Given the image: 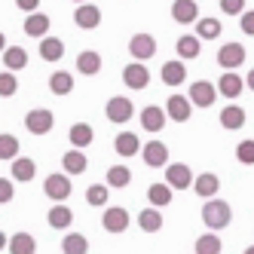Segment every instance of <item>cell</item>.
I'll list each match as a JSON object with an SVG mask.
<instances>
[{"instance_id":"36","label":"cell","mask_w":254,"mask_h":254,"mask_svg":"<svg viewBox=\"0 0 254 254\" xmlns=\"http://www.w3.org/2000/svg\"><path fill=\"white\" fill-rule=\"evenodd\" d=\"M129 181H132V172L126 169V166L107 169V187H129Z\"/></svg>"},{"instance_id":"34","label":"cell","mask_w":254,"mask_h":254,"mask_svg":"<svg viewBox=\"0 0 254 254\" xmlns=\"http://www.w3.org/2000/svg\"><path fill=\"white\" fill-rule=\"evenodd\" d=\"M138 224H141L144 233H156V230L162 227V217H159L156 208H144V211L138 214Z\"/></svg>"},{"instance_id":"22","label":"cell","mask_w":254,"mask_h":254,"mask_svg":"<svg viewBox=\"0 0 254 254\" xmlns=\"http://www.w3.org/2000/svg\"><path fill=\"white\" fill-rule=\"evenodd\" d=\"M46 221H49V227H56V230H67L70 221H74V214H70L67 205H52L49 214H46Z\"/></svg>"},{"instance_id":"39","label":"cell","mask_w":254,"mask_h":254,"mask_svg":"<svg viewBox=\"0 0 254 254\" xmlns=\"http://www.w3.org/2000/svg\"><path fill=\"white\" fill-rule=\"evenodd\" d=\"M19 92V80H15L12 70H6V74H0V98H9Z\"/></svg>"},{"instance_id":"44","label":"cell","mask_w":254,"mask_h":254,"mask_svg":"<svg viewBox=\"0 0 254 254\" xmlns=\"http://www.w3.org/2000/svg\"><path fill=\"white\" fill-rule=\"evenodd\" d=\"M9 199H12V181L0 178V202H9Z\"/></svg>"},{"instance_id":"28","label":"cell","mask_w":254,"mask_h":254,"mask_svg":"<svg viewBox=\"0 0 254 254\" xmlns=\"http://www.w3.org/2000/svg\"><path fill=\"white\" fill-rule=\"evenodd\" d=\"M3 64H6V70H22V67L28 64V52H25L22 46H6Z\"/></svg>"},{"instance_id":"8","label":"cell","mask_w":254,"mask_h":254,"mask_svg":"<svg viewBox=\"0 0 254 254\" xmlns=\"http://www.w3.org/2000/svg\"><path fill=\"white\" fill-rule=\"evenodd\" d=\"M141 156H144V162H147L150 169H159V166H166V162H169V147L162 141H150V144H144Z\"/></svg>"},{"instance_id":"14","label":"cell","mask_w":254,"mask_h":254,"mask_svg":"<svg viewBox=\"0 0 254 254\" xmlns=\"http://www.w3.org/2000/svg\"><path fill=\"white\" fill-rule=\"evenodd\" d=\"M101 224H104L107 233H123L126 227H129V211H126V208H107Z\"/></svg>"},{"instance_id":"16","label":"cell","mask_w":254,"mask_h":254,"mask_svg":"<svg viewBox=\"0 0 254 254\" xmlns=\"http://www.w3.org/2000/svg\"><path fill=\"white\" fill-rule=\"evenodd\" d=\"M77 70H80V74H86V77H95L98 70H101V56H98V52H92V49L80 52V56H77Z\"/></svg>"},{"instance_id":"6","label":"cell","mask_w":254,"mask_h":254,"mask_svg":"<svg viewBox=\"0 0 254 254\" xmlns=\"http://www.w3.org/2000/svg\"><path fill=\"white\" fill-rule=\"evenodd\" d=\"M242 62H245V46L242 43H227V46H221V52H217V64L224 70L239 67Z\"/></svg>"},{"instance_id":"10","label":"cell","mask_w":254,"mask_h":254,"mask_svg":"<svg viewBox=\"0 0 254 254\" xmlns=\"http://www.w3.org/2000/svg\"><path fill=\"white\" fill-rule=\"evenodd\" d=\"M172 19L181 22V25H193V22L199 19L196 0H175V3H172Z\"/></svg>"},{"instance_id":"23","label":"cell","mask_w":254,"mask_h":254,"mask_svg":"<svg viewBox=\"0 0 254 254\" xmlns=\"http://www.w3.org/2000/svg\"><path fill=\"white\" fill-rule=\"evenodd\" d=\"M34 251H37V242L31 233H15L9 239V254H34Z\"/></svg>"},{"instance_id":"1","label":"cell","mask_w":254,"mask_h":254,"mask_svg":"<svg viewBox=\"0 0 254 254\" xmlns=\"http://www.w3.org/2000/svg\"><path fill=\"white\" fill-rule=\"evenodd\" d=\"M230 221H233V211H230V205L224 202V199H205V205H202V224L208 230H224Z\"/></svg>"},{"instance_id":"26","label":"cell","mask_w":254,"mask_h":254,"mask_svg":"<svg viewBox=\"0 0 254 254\" xmlns=\"http://www.w3.org/2000/svg\"><path fill=\"white\" fill-rule=\"evenodd\" d=\"M92 138H95V132H92V126H89V123L70 126V144H74V147H89Z\"/></svg>"},{"instance_id":"46","label":"cell","mask_w":254,"mask_h":254,"mask_svg":"<svg viewBox=\"0 0 254 254\" xmlns=\"http://www.w3.org/2000/svg\"><path fill=\"white\" fill-rule=\"evenodd\" d=\"M0 52H6V37H3V31H0Z\"/></svg>"},{"instance_id":"38","label":"cell","mask_w":254,"mask_h":254,"mask_svg":"<svg viewBox=\"0 0 254 254\" xmlns=\"http://www.w3.org/2000/svg\"><path fill=\"white\" fill-rule=\"evenodd\" d=\"M19 138H12V135H0V159H15L19 156Z\"/></svg>"},{"instance_id":"40","label":"cell","mask_w":254,"mask_h":254,"mask_svg":"<svg viewBox=\"0 0 254 254\" xmlns=\"http://www.w3.org/2000/svg\"><path fill=\"white\" fill-rule=\"evenodd\" d=\"M86 202L89 205H104L107 202V184H92L86 190Z\"/></svg>"},{"instance_id":"47","label":"cell","mask_w":254,"mask_h":254,"mask_svg":"<svg viewBox=\"0 0 254 254\" xmlns=\"http://www.w3.org/2000/svg\"><path fill=\"white\" fill-rule=\"evenodd\" d=\"M6 242H9V239H6V236H3V233H0V248H6Z\"/></svg>"},{"instance_id":"45","label":"cell","mask_w":254,"mask_h":254,"mask_svg":"<svg viewBox=\"0 0 254 254\" xmlns=\"http://www.w3.org/2000/svg\"><path fill=\"white\" fill-rule=\"evenodd\" d=\"M37 3H40V0H15V6L25 9V12H37Z\"/></svg>"},{"instance_id":"43","label":"cell","mask_w":254,"mask_h":254,"mask_svg":"<svg viewBox=\"0 0 254 254\" xmlns=\"http://www.w3.org/2000/svg\"><path fill=\"white\" fill-rule=\"evenodd\" d=\"M239 25H242V31L248 34V37H254V9L242 12V19H239Z\"/></svg>"},{"instance_id":"9","label":"cell","mask_w":254,"mask_h":254,"mask_svg":"<svg viewBox=\"0 0 254 254\" xmlns=\"http://www.w3.org/2000/svg\"><path fill=\"white\" fill-rule=\"evenodd\" d=\"M46 196L56 199V202H64L70 196V178L67 175H49L46 178Z\"/></svg>"},{"instance_id":"32","label":"cell","mask_w":254,"mask_h":254,"mask_svg":"<svg viewBox=\"0 0 254 254\" xmlns=\"http://www.w3.org/2000/svg\"><path fill=\"white\" fill-rule=\"evenodd\" d=\"M147 199L153 202V208L169 205V202H172V187H169V184H150V190H147Z\"/></svg>"},{"instance_id":"29","label":"cell","mask_w":254,"mask_h":254,"mask_svg":"<svg viewBox=\"0 0 254 254\" xmlns=\"http://www.w3.org/2000/svg\"><path fill=\"white\" fill-rule=\"evenodd\" d=\"M62 251H64V254H86V251H89L86 236H83V233H67L64 239H62Z\"/></svg>"},{"instance_id":"24","label":"cell","mask_w":254,"mask_h":254,"mask_svg":"<svg viewBox=\"0 0 254 254\" xmlns=\"http://www.w3.org/2000/svg\"><path fill=\"white\" fill-rule=\"evenodd\" d=\"M62 56H64V43L59 37H43V43H40V59L43 62H59Z\"/></svg>"},{"instance_id":"12","label":"cell","mask_w":254,"mask_h":254,"mask_svg":"<svg viewBox=\"0 0 254 254\" xmlns=\"http://www.w3.org/2000/svg\"><path fill=\"white\" fill-rule=\"evenodd\" d=\"M74 22H77L80 28H86V31H92V28L101 25V9L92 6V3H80L77 12H74Z\"/></svg>"},{"instance_id":"49","label":"cell","mask_w":254,"mask_h":254,"mask_svg":"<svg viewBox=\"0 0 254 254\" xmlns=\"http://www.w3.org/2000/svg\"><path fill=\"white\" fill-rule=\"evenodd\" d=\"M245 254H254V245H251V248H245Z\"/></svg>"},{"instance_id":"25","label":"cell","mask_w":254,"mask_h":254,"mask_svg":"<svg viewBox=\"0 0 254 254\" xmlns=\"http://www.w3.org/2000/svg\"><path fill=\"white\" fill-rule=\"evenodd\" d=\"M62 166H64L67 175H83L86 172V153L83 150H67L62 156Z\"/></svg>"},{"instance_id":"4","label":"cell","mask_w":254,"mask_h":254,"mask_svg":"<svg viewBox=\"0 0 254 254\" xmlns=\"http://www.w3.org/2000/svg\"><path fill=\"white\" fill-rule=\"evenodd\" d=\"M123 83L129 86V89H147V83H150V70L144 67L141 62H132V64L123 67Z\"/></svg>"},{"instance_id":"37","label":"cell","mask_w":254,"mask_h":254,"mask_svg":"<svg viewBox=\"0 0 254 254\" xmlns=\"http://www.w3.org/2000/svg\"><path fill=\"white\" fill-rule=\"evenodd\" d=\"M199 52H202V49H199V37H190V34H187V37L178 40V56L181 59H196Z\"/></svg>"},{"instance_id":"41","label":"cell","mask_w":254,"mask_h":254,"mask_svg":"<svg viewBox=\"0 0 254 254\" xmlns=\"http://www.w3.org/2000/svg\"><path fill=\"white\" fill-rule=\"evenodd\" d=\"M236 159L245 162V166H254V141H242L236 147Z\"/></svg>"},{"instance_id":"27","label":"cell","mask_w":254,"mask_h":254,"mask_svg":"<svg viewBox=\"0 0 254 254\" xmlns=\"http://www.w3.org/2000/svg\"><path fill=\"white\" fill-rule=\"evenodd\" d=\"M9 172H12V178H15V181H31V178H34V172H37V166H34V159H28V156H15Z\"/></svg>"},{"instance_id":"42","label":"cell","mask_w":254,"mask_h":254,"mask_svg":"<svg viewBox=\"0 0 254 254\" xmlns=\"http://www.w3.org/2000/svg\"><path fill=\"white\" fill-rule=\"evenodd\" d=\"M221 9L227 15H242L245 12V0H221Z\"/></svg>"},{"instance_id":"15","label":"cell","mask_w":254,"mask_h":254,"mask_svg":"<svg viewBox=\"0 0 254 254\" xmlns=\"http://www.w3.org/2000/svg\"><path fill=\"white\" fill-rule=\"evenodd\" d=\"M242 89H245V83L239 80V74H221V80H217V92L224 98H239Z\"/></svg>"},{"instance_id":"50","label":"cell","mask_w":254,"mask_h":254,"mask_svg":"<svg viewBox=\"0 0 254 254\" xmlns=\"http://www.w3.org/2000/svg\"><path fill=\"white\" fill-rule=\"evenodd\" d=\"M77 3H83V0H77Z\"/></svg>"},{"instance_id":"2","label":"cell","mask_w":254,"mask_h":254,"mask_svg":"<svg viewBox=\"0 0 254 254\" xmlns=\"http://www.w3.org/2000/svg\"><path fill=\"white\" fill-rule=\"evenodd\" d=\"M104 114H107V120H111V123H129V120H132V114H135V107H132V101H129V98L114 95L111 101H107Z\"/></svg>"},{"instance_id":"13","label":"cell","mask_w":254,"mask_h":254,"mask_svg":"<svg viewBox=\"0 0 254 254\" xmlns=\"http://www.w3.org/2000/svg\"><path fill=\"white\" fill-rule=\"evenodd\" d=\"M214 92H217V89H214L208 80H199V83L190 86V101H193L196 107H211V104H214Z\"/></svg>"},{"instance_id":"31","label":"cell","mask_w":254,"mask_h":254,"mask_svg":"<svg viewBox=\"0 0 254 254\" xmlns=\"http://www.w3.org/2000/svg\"><path fill=\"white\" fill-rule=\"evenodd\" d=\"M49 89H52L56 95H67L70 89H74V77H70L67 70H56V74L49 77Z\"/></svg>"},{"instance_id":"7","label":"cell","mask_w":254,"mask_h":254,"mask_svg":"<svg viewBox=\"0 0 254 254\" xmlns=\"http://www.w3.org/2000/svg\"><path fill=\"white\" fill-rule=\"evenodd\" d=\"M166 181H169L172 190H184V187H190V181H196V178H193V172L184 166V162H172V166L166 169Z\"/></svg>"},{"instance_id":"20","label":"cell","mask_w":254,"mask_h":254,"mask_svg":"<svg viewBox=\"0 0 254 254\" xmlns=\"http://www.w3.org/2000/svg\"><path fill=\"white\" fill-rule=\"evenodd\" d=\"M193 190H196V196H205V199H211L217 190H221V181H217V175H199L196 181H193Z\"/></svg>"},{"instance_id":"48","label":"cell","mask_w":254,"mask_h":254,"mask_svg":"<svg viewBox=\"0 0 254 254\" xmlns=\"http://www.w3.org/2000/svg\"><path fill=\"white\" fill-rule=\"evenodd\" d=\"M248 89H254V70L248 74Z\"/></svg>"},{"instance_id":"3","label":"cell","mask_w":254,"mask_h":254,"mask_svg":"<svg viewBox=\"0 0 254 254\" xmlns=\"http://www.w3.org/2000/svg\"><path fill=\"white\" fill-rule=\"evenodd\" d=\"M56 117H52V111H43V107H37V111H31L28 117H25V126H28V132L31 135H46V132H52V123Z\"/></svg>"},{"instance_id":"35","label":"cell","mask_w":254,"mask_h":254,"mask_svg":"<svg viewBox=\"0 0 254 254\" xmlns=\"http://www.w3.org/2000/svg\"><path fill=\"white\" fill-rule=\"evenodd\" d=\"M221 22L217 19H199L196 25V37H205V40H214V37H221Z\"/></svg>"},{"instance_id":"5","label":"cell","mask_w":254,"mask_h":254,"mask_svg":"<svg viewBox=\"0 0 254 254\" xmlns=\"http://www.w3.org/2000/svg\"><path fill=\"white\" fill-rule=\"evenodd\" d=\"M129 52H132L135 62H147L156 52V40L150 37V34H135V37L129 40Z\"/></svg>"},{"instance_id":"18","label":"cell","mask_w":254,"mask_h":254,"mask_svg":"<svg viewBox=\"0 0 254 254\" xmlns=\"http://www.w3.org/2000/svg\"><path fill=\"white\" fill-rule=\"evenodd\" d=\"M141 126L147 132H159L162 126H166V111H162V107H144L141 111Z\"/></svg>"},{"instance_id":"21","label":"cell","mask_w":254,"mask_h":254,"mask_svg":"<svg viewBox=\"0 0 254 254\" xmlns=\"http://www.w3.org/2000/svg\"><path fill=\"white\" fill-rule=\"evenodd\" d=\"M184 77H187L184 62H166V64H162V83H166V86H181Z\"/></svg>"},{"instance_id":"19","label":"cell","mask_w":254,"mask_h":254,"mask_svg":"<svg viewBox=\"0 0 254 254\" xmlns=\"http://www.w3.org/2000/svg\"><path fill=\"white\" fill-rule=\"evenodd\" d=\"M221 126H224V129H242V126H245V111L239 104H227L221 111Z\"/></svg>"},{"instance_id":"11","label":"cell","mask_w":254,"mask_h":254,"mask_svg":"<svg viewBox=\"0 0 254 254\" xmlns=\"http://www.w3.org/2000/svg\"><path fill=\"white\" fill-rule=\"evenodd\" d=\"M190 107H193L190 95H172V98L166 101V114H169L175 123H184V120H190Z\"/></svg>"},{"instance_id":"30","label":"cell","mask_w":254,"mask_h":254,"mask_svg":"<svg viewBox=\"0 0 254 254\" xmlns=\"http://www.w3.org/2000/svg\"><path fill=\"white\" fill-rule=\"evenodd\" d=\"M114 147H117L120 156H135V153H138V135H135V132H123V135H117Z\"/></svg>"},{"instance_id":"33","label":"cell","mask_w":254,"mask_h":254,"mask_svg":"<svg viewBox=\"0 0 254 254\" xmlns=\"http://www.w3.org/2000/svg\"><path fill=\"white\" fill-rule=\"evenodd\" d=\"M221 239H217L214 233H205V236H199L196 239V254H221Z\"/></svg>"},{"instance_id":"17","label":"cell","mask_w":254,"mask_h":254,"mask_svg":"<svg viewBox=\"0 0 254 254\" xmlns=\"http://www.w3.org/2000/svg\"><path fill=\"white\" fill-rule=\"evenodd\" d=\"M46 31H49V15L46 12H28V19H25V34L28 37H43Z\"/></svg>"}]
</instances>
